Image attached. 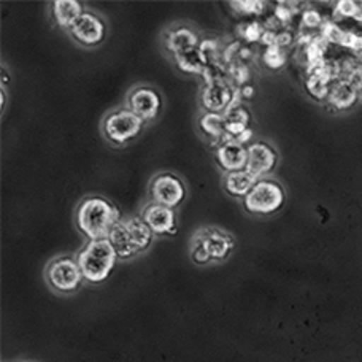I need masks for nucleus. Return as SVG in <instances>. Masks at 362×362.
<instances>
[{"label":"nucleus","instance_id":"6ab92c4d","mask_svg":"<svg viewBox=\"0 0 362 362\" xmlns=\"http://www.w3.org/2000/svg\"><path fill=\"white\" fill-rule=\"evenodd\" d=\"M175 61H177V66L183 70V72H187V74L202 75L205 67L209 66V59H206V56L199 48L175 54Z\"/></svg>","mask_w":362,"mask_h":362},{"label":"nucleus","instance_id":"cd10ccee","mask_svg":"<svg viewBox=\"0 0 362 362\" xmlns=\"http://www.w3.org/2000/svg\"><path fill=\"white\" fill-rule=\"evenodd\" d=\"M359 10V2H353V0H340L335 6V15L340 18H353L356 16V13Z\"/></svg>","mask_w":362,"mask_h":362},{"label":"nucleus","instance_id":"9d476101","mask_svg":"<svg viewBox=\"0 0 362 362\" xmlns=\"http://www.w3.org/2000/svg\"><path fill=\"white\" fill-rule=\"evenodd\" d=\"M141 219L153 230V234H177V216L170 206L151 202L145 206L144 213H141Z\"/></svg>","mask_w":362,"mask_h":362},{"label":"nucleus","instance_id":"1a4fd4ad","mask_svg":"<svg viewBox=\"0 0 362 362\" xmlns=\"http://www.w3.org/2000/svg\"><path fill=\"white\" fill-rule=\"evenodd\" d=\"M70 34L81 45L94 47V45H99L103 40V37H105V25L94 13L85 11L70 28Z\"/></svg>","mask_w":362,"mask_h":362},{"label":"nucleus","instance_id":"e433bc0d","mask_svg":"<svg viewBox=\"0 0 362 362\" xmlns=\"http://www.w3.org/2000/svg\"><path fill=\"white\" fill-rule=\"evenodd\" d=\"M361 97H362V89H361Z\"/></svg>","mask_w":362,"mask_h":362},{"label":"nucleus","instance_id":"7c9ffc66","mask_svg":"<svg viewBox=\"0 0 362 362\" xmlns=\"http://www.w3.org/2000/svg\"><path fill=\"white\" fill-rule=\"evenodd\" d=\"M191 256H192V261L196 264H209L211 261V257H210L209 253H206L204 245L199 243V242H192Z\"/></svg>","mask_w":362,"mask_h":362},{"label":"nucleus","instance_id":"f3484780","mask_svg":"<svg viewBox=\"0 0 362 362\" xmlns=\"http://www.w3.org/2000/svg\"><path fill=\"white\" fill-rule=\"evenodd\" d=\"M85 10L78 0H56L53 4V15L56 23L64 29H70Z\"/></svg>","mask_w":362,"mask_h":362},{"label":"nucleus","instance_id":"412c9836","mask_svg":"<svg viewBox=\"0 0 362 362\" xmlns=\"http://www.w3.org/2000/svg\"><path fill=\"white\" fill-rule=\"evenodd\" d=\"M204 80L205 86L209 85H228L229 72L224 69L221 62H210L204 70Z\"/></svg>","mask_w":362,"mask_h":362},{"label":"nucleus","instance_id":"a878e982","mask_svg":"<svg viewBox=\"0 0 362 362\" xmlns=\"http://www.w3.org/2000/svg\"><path fill=\"white\" fill-rule=\"evenodd\" d=\"M230 5L245 15H262L266 8V4L261 0H240V2H230Z\"/></svg>","mask_w":362,"mask_h":362},{"label":"nucleus","instance_id":"f8f14e48","mask_svg":"<svg viewBox=\"0 0 362 362\" xmlns=\"http://www.w3.org/2000/svg\"><path fill=\"white\" fill-rule=\"evenodd\" d=\"M129 108L144 121L156 118L160 108V99L156 90L151 88H137L129 95Z\"/></svg>","mask_w":362,"mask_h":362},{"label":"nucleus","instance_id":"423d86ee","mask_svg":"<svg viewBox=\"0 0 362 362\" xmlns=\"http://www.w3.org/2000/svg\"><path fill=\"white\" fill-rule=\"evenodd\" d=\"M144 119L135 115L131 108H122L107 116L103 122V132L107 139L115 144H126L140 134L144 127Z\"/></svg>","mask_w":362,"mask_h":362},{"label":"nucleus","instance_id":"dca6fc26","mask_svg":"<svg viewBox=\"0 0 362 362\" xmlns=\"http://www.w3.org/2000/svg\"><path fill=\"white\" fill-rule=\"evenodd\" d=\"M165 45H167V49L175 56L180 53H185V51L199 48V37L196 32L191 29L180 28V29L172 30L170 34L167 35Z\"/></svg>","mask_w":362,"mask_h":362},{"label":"nucleus","instance_id":"b1692460","mask_svg":"<svg viewBox=\"0 0 362 362\" xmlns=\"http://www.w3.org/2000/svg\"><path fill=\"white\" fill-rule=\"evenodd\" d=\"M346 30H341L335 23H325L321 28V37L326 38L327 43L341 45L345 40Z\"/></svg>","mask_w":362,"mask_h":362},{"label":"nucleus","instance_id":"aec40b11","mask_svg":"<svg viewBox=\"0 0 362 362\" xmlns=\"http://www.w3.org/2000/svg\"><path fill=\"white\" fill-rule=\"evenodd\" d=\"M199 124H200V129L213 139H221V135L226 132L224 118L223 115L219 113H210V112L204 113L200 116Z\"/></svg>","mask_w":362,"mask_h":362},{"label":"nucleus","instance_id":"9b49d317","mask_svg":"<svg viewBox=\"0 0 362 362\" xmlns=\"http://www.w3.org/2000/svg\"><path fill=\"white\" fill-rule=\"evenodd\" d=\"M194 242L204 245L206 253L210 255L211 261H223L230 255L234 248V240L229 234H224L216 229H202L194 237Z\"/></svg>","mask_w":362,"mask_h":362},{"label":"nucleus","instance_id":"20e7f679","mask_svg":"<svg viewBox=\"0 0 362 362\" xmlns=\"http://www.w3.org/2000/svg\"><path fill=\"white\" fill-rule=\"evenodd\" d=\"M286 199L283 186L275 180H259L243 199V205L255 215H274L281 209Z\"/></svg>","mask_w":362,"mask_h":362},{"label":"nucleus","instance_id":"0eeeda50","mask_svg":"<svg viewBox=\"0 0 362 362\" xmlns=\"http://www.w3.org/2000/svg\"><path fill=\"white\" fill-rule=\"evenodd\" d=\"M150 192L154 204L170 206V209L180 205L185 199V186L173 173H160L154 178Z\"/></svg>","mask_w":362,"mask_h":362},{"label":"nucleus","instance_id":"4468645a","mask_svg":"<svg viewBox=\"0 0 362 362\" xmlns=\"http://www.w3.org/2000/svg\"><path fill=\"white\" fill-rule=\"evenodd\" d=\"M234 89L229 85H209L202 90V105L210 113L223 115L230 105Z\"/></svg>","mask_w":362,"mask_h":362},{"label":"nucleus","instance_id":"39448f33","mask_svg":"<svg viewBox=\"0 0 362 362\" xmlns=\"http://www.w3.org/2000/svg\"><path fill=\"white\" fill-rule=\"evenodd\" d=\"M47 280L57 293L69 294L80 288L85 276L81 274L78 261L74 257H57L47 269Z\"/></svg>","mask_w":362,"mask_h":362},{"label":"nucleus","instance_id":"bb28decb","mask_svg":"<svg viewBox=\"0 0 362 362\" xmlns=\"http://www.w3.org/2000/svg\"><path fill=\"white\" fill-rule=\"evenodd\" d=\"M264 32H266V29L262 28V24H259V23H250V24H245L243 28H242V35H243V38L247 42H259L261 38H262V35H264Z\"/></svg>","mask_w":362,"mask_h":362},{"label":"nucleus","instance_id":"2eb2a0df","mask_svg":"<svg viewBox=\"0 0 362 362\" xmlns=\"http://www.w3.org/2000/svg\"><path fill=\"white\" fill-rule=\"evenodd\" d=\"M359 95L361 93L351 85L350 81L337 80L331 86V90H329L327 100L337 110H346L356 103Z\"/></svg>","mask_w":362,"mask_h":362},{"label":"nucleus","instance_id":"5701e85b","mask_svg":"<svg viewBox=\"0 0 362 362\" xmlns=\"http://www.w3.org/2000/svg\"><path fill=\"white\" fill-rule=\"evenodd\" d=\"M262 61L269 69L278 70V69H281L284 64H286V54H284V51L281 48L269 47V48H266V51H264Z\"/></svg>","mask_w":362,"mask_h":362},{"label":"nucleus","instance_id":"f704fd0d","mask_svg":"<svg viewBox=\"0 0 362 362\" xmlns=\"http://www.w3.org/2000/svg\"><path fill=\"white\" fill-rule=\"evenodd\" d=\"M242 89V97L243 99H251V97L255 95V88L253 86H243V88H240Z\"/></svg>","mask_w":362,"mask_h":362},{"label":"nucleus","instance_id":"c85d7f7f","mask_svg":"<svg viewBox=\"0 0 362 362\" xmlns=\"http://www.w3.org/2000/svg\"><path fill=\"white\" fill-rule=\"evenodd\" d=\"M229 76L237 85H245L250 80V69L245 64H232L229 69Z\"/></svg>","mask_w":362,"mask_h":362},{"label":"nucleus","instance_id":"f257e3e1","mask_svg":"<svg viewBox=\"0 0 362 362\" xmlns=\"http://www.w3.org/2000/svg\"><path fill=\"white\" fill-rule=\"evenodd\" d=\"M118 221H121L119 210L103 197L85 199L76 211V224L89 240L108 238Z\"/></svg>","mask_w":362,"mask_h":362},{"label":"nucleus","instance_id":"ddd939ff","mask_svg":"<svg viewBox=\"0 0 362 362\" xmlns=\"http://www.w3.org/2000/svg\"><path fill=\"white\" fill-rule=\"evenodd\" d=\"M216 159L219 165L226 172H238L247 169L248 150L247 146L238 144V141H230V144L219 145L216 148Z\"/></svg>","mask_w":362,"mask_h":362},{"label":"nucleus","instance_id":"c9c22d12","mask_svg":"<svg viewBox=\"0 0 362 362\" xmlns=\"http://www.w3.org/2000/svg\"><path fill=\"white\" fill-rule=\"evenodd\" d=\"M5 102H6V93H5V86L2 85V110L5 108Z\"/></svg>","mask_w":362,"mask_h":362},{"label":"nucleus","instance_id":"f03ea898","mask_svg":"<svg viewBox=\"0 0 362 362\" xmlns=\"http://www.w3.org/2000/svg\"><path fill=\"white\" fill-rule=\"evenodd\" d=\"M108 240L112 242L118 257L129 259L150 247L153 242V230L141 218H127L115 224Z\"/></svg>","mask_w":362,"mask_h":362},{"label":"nucleus","instance_id":"4be33fe9","mask_svg":"<svg viewBox=\"0 0 362 362\" xmlns=\"http://www.w3.org/2000/svg\"><path fill=\"white\" fill-rule=\"evenodd\" d=\"M329 85H331V83L320 75H308L307 89L310 94L316 97V99H326L329 95V90H331V86Z\"/></svg>","mask_w":362,"mask_h":362},{"label":"nucleus","instance_id":"72a5a7b5","mask_svg":"<svg viewBox=\"0 0 362 362\" xmlns=\"http://www.w3.org/2000/svg\"><path fill=\"white\" fill-rule=\"evenodd\" d=\"M251 137H253V131H251V129H247V131H245V132H242L240 135H238V137H237V141H238V144L245 145V144H248V141L251 140Z\"/></svg>","mask_w":362,"mask_h":362},{"label":"nucleus","instance_id":"393cba45","mask_svg":"<svg viewBox=\"0 0 362 362\" xmlns=\"http://www.w3.org/2000/svg\"><path fill=\"white\" fill-rule=\"evenodd\" d=\"M223 118H224V122H238V124L248 126L251 116L247 108H243L242 105H237V107H229L223 113Z\"/></svg>","mask_w":362,"mask_h":362},{"label":"nucleus","instance_id":"c756f323","mask_svg":"<svg viewBox=\"0 0 362 362\" xmlns=\"http://www.w3.org/2000/svg\"><path fill=\"white\" fill-rule=\"evenodd\" d=\"M302 23L305 28L308 29H316V28H322V16L318 10L308 8L302 13Z\"/></svg>","mask_w":362,"mask_h":362},{"label":"nucleus","instance_id":"6e6552de","mask_svg":"<svg viewBox=\"0 0 362 362\" xmlns=\"http://www.w3.org/2000/svg\"><path fill=\"white\" fill-rule=\"evenodd\" d=\"M248 150V160H247V172L255 175L257 180H262L264 175H267L275 169L278 154L270 145L264 144V141H255Z\"/></svg>","mask_w":362,"mask_h":362},{"label":"nucleus","instance_id":"473e14b6","mask_svg":"<svg viewBox=\"0 0 362 362\" xmlns=\"http://www.w3.org/2000/svg\"><path fill=\"white\" fill-rule=\"evenodd\" d=\"M276 34H278V32H275V30L266 29V32H264V35L261 38V42L266 45L267 48L269 47H275V45H276Z\"/></svg>","mask_w":362,"mask_h":362},{"label":"nucleus","instance_id":"7ed1b4c3","mask_svg":"<svg viewBox=\"0 0 362 362\" xmlns=\"http://www.w3.org/2000/svg\"><path fill=\"white\" fill-rule=\"evenodd\" d=\"M116 259H118V255L108 238L89 240L76 257L81 274L89 283L105 281L115 269Z\"/></svg>","mask_w":362,"mask_h":362},{"label":"nucleus","instance_id":"a211bd4d","mask_svg":"<svg viewBox=\"0 0 362 362\" xmlns=\"http://www.w3.org/2000/svg\"><path fill=\"white\" fill-rule=\"evenodd\" d=\"M257 180L255 175H251L247 170H238V172H229L226 175V189H228L229 194L235 197H247L250 191L253 189L255 185L257 183Z\"/></svg>","mask_w":362,"mask_h":362},{"label":"nucleus","instance_id":"2f4dec72","mask_svg":"<svg viewBox=\"0 0 362 362\" xmlns=\"http://www.w3.org/2000/svg\"><path fill=\"white\" fill-rule=\"evenodd\" d=\"M291 43H293V35H291L289 32H280V34H276V45H275V47L283 49L284 47H289Z\"/></svg>","mask_w":362,"mask_h":362}]
</instances>
